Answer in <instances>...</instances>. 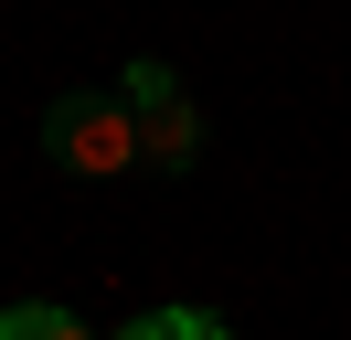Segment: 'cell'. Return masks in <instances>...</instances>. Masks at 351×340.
<instances>
[{"label":"cell","instance_id":"cell-1","mask_svg":"<svg viewBox=\"0 0 351 340\" xmlns=\"http://www.w3.org/2000/svg\"><path fill=\"white\" fill-rule=\"evenodd\" d=\"M43 149H53V170H75V181H117V170H149L128 96H53V106H43Z\"/></svg>","mask_w":351,"mask_h":340},{"label":"cell","instance_id":"cell-2","mask_svg":"<svg viewBox=\"0 0 351 340\" xmlns=\"http://www.w3.org/2000/svg\"><path fill=\"white\" fill-rule=\"evenodd\" d=\"M138 149H149V170H160V181H181V170H202V106H192V96L149 106V117H138Z\"/></svg>","mask_w":351,"mask_h":340},{"label":"cell","instance_id":"cell-3","mask_svg":"<svg viewBox=\"0 0 351 340\" xmlns=\"http://www.w3.org/2000/svg\"><path fill=\"white\" fill-rule=\"evenodd\" d=\"M128 340H234L213 308H149V319H128Z\"/></svg>","mask_w":351,"mask_h":340},{"label":"cell","instance_id":"cell-4","mask_svg":"<svg viewBox=\"0 0 351 340\" xmlns=\"http://www.w3.org/2000/svg\"><path fill=\"white\" fill-rule=\"evenodd\" d=\"M75 330V308H43V298H32V308H0V340H64Z\"/></svg>","mask_w":351,"mask_h":340}]
</instances>
